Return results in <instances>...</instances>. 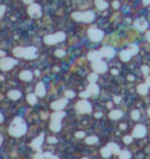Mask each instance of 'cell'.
<instances>
[{"label":"cell","instance_id":"cell-57","mask_svg":"<svg viewBox=\"0 0 150 159\" xmlns=\"http://www.w3.org/2000/svg\"><path fill=\"white\" fill-rule=\"evenodd\" d=\"M51 159H58V156H55V155H52V156H51Z\"/></svg>","mask_w":150,"mask_h":159},{"label":"cell","instance_id":"cell-52","mask_svg":"<svg viewBox=\"0 0 150 159\" xmlns=\"http://www.w3.org/2000/svg\"><path fill=\"white\" fill-rule=\"evenodd\" d=\"M146 83L149 85V87H150V76H147V80H146Z\"/></svg>","mask_w":150,"mask_h":159},{"label":"cell","instance_id":"cell-30","mask_svg":"<svg viewBox=\"0 0 150 159\" xmlns=\"http://www.w3.org/2000/svg\"><path fill=\"white\" fill-rule=\"evenodd\" d=\"M128 49L130 51V53H132V55H136V53L139 52V47H138L136 44H132V45L129 47Z\"/></svg>","mask_w":150,"mask_h":159},{"label":"cell","instance_id":"cell-10","mask_svg":"<svg viewBox=\"0 0 150 159\" xmlns=\"http://www.w3.org/2000/svg\"><path fill=\"white\" fill-rule=\"evenodd\" d=\"M43 139H45L43 134H41L39 137H37L35 139H32V142H31V148H32V149H35V151H41V147H42Z\"/></svg>","mask_w":150,"mask_h":159},{"label":"cell","instance_id":"cell-47","mask_svg":"<svg viewBox=\"0 0 150 159\" xmlns=\"http://www.w3.org/2000/svg\"><path fill=\"white\" fill-rule=\"evenodd\" d=\"M112 6H114V9H118V7H119V3H118V1H114V4H112Z\"/></svg>","mask_w":150,"mask_h":159},{"label":"cell","instance_id":"cell-28","mask_svg":"<svg viewBox=\"0 0 150 159\" xmlns=\"http://www.w3.org/2000/svg\"><path fill=\"white\" fill-rule=\"evenodd\" d=\"M37 97H38L37 95H28L27 96V101H28V104H31V106L37 104Z\"/></svg>","mask_w":150,"mask_h":159},{"label":"cell","instance_id":"cell-55","mask_svg":"<svg viewBox=\"0 0 150 159\" xmlns=\"http://www.w3.org/2000/svg\"><path fill=\"white\" fill-rule=\"evenodd\" d=\"M4 55H6V53L3 52V51H0V56H4Z\"/></svg>","mask_w":150,"mask_h":159},{"label":"cell","instance_id":"cell-42","mask_svg":"<svg viewBox=\"0 0 150 159\" xmlns=\"http://www.w3.org/2000/svg\"><path fill=\"white\" fill-rule=\"evenodd\" d=\"M124 142H125V144H130V142H132V137L126 135V137L124 138Z\"/></svg>","mask_w":150,"mask_h":159},{"label":"cell","instance_id":"cell-35","mask_svg":"<svg viewBox=\"0 0 150 159\" xmlns=\"http://www.w3.org/2000/svg\"><path fill=\"white\" fill-rule=\"evenodd\" d=\"M75 96H76V93L73 90H66V92H64V97H66V99H72V97H75Z\"/></svg>","mask_w":150,"mask_h":159},{"label":"cell","instance_id":"cell-50","mask_svg":"<svg viewBox=\"0 0 150 159\" xmlns=\"http://www.w3.org/2000/svg\"><path fill=\"white\" fill-rule=\"evenodd\" d=\"M146 40H147V41H149V42H150V31L147 32V34H146Z\"/></svg>","mask_w":150,"mask_h":159},{"label":"cell","instance_id":"cell-33","mask_svg":"<svg viewBox=\"0 0 150 159\" xmlns=\"http://www.w3.org/2000/svg\"><path fill=\"white\" fill-rule=\"evenodd\" d=\"M13 53H14L17 58H22V48H21V47H17V48H14Z\"/></svg>","mask_w":150,"mask_h":159},{"label":"cell","instance_id":"cell-25","mask_svg":"<svg viewBox=\"0 0 150 159\" xmlns=\"http://www.w3.org/2000/svg\"><path fill=\"white\" fill-rule=\"evenodd\" d=\"M96 7L98 10H105L108 7V3L105 0H96Z\"/></svg>","mask_w":150,"mask_h":159},{"label":"cell","instance_id":"cell-46","mask_svg":"<svg viewBox=\"0 0 150 159\" xmlns=\"http://www.w3.org/2000/svg\"><path fill=\"white\" fill-rule=\"evenodd\" d=\"M114 101H115V103H119V101H121V97L115 96V97H114Z\"/></svg>","mask_w":150,"mask_h":159},{"label":"cell","instance_id":"cell-40","mask_svg":"<svg viewBox=\"0 0 150 159\" xmlns=\"http://www.w3.org/2000/svg\"><path fill=\"white\" fill-rule=\"evenodd\" d=\"M149 66H143V68H142V72H143V73L146 75V76H149Z\"/></svg>","mask_w":150,"mask_h":159},{"label":"cell","instance_id":"cell-7","mask_svg":"<svg viewBox=\"0 0 150 159\" xmlns=\"http://www.w3.org/2000/svg\"><path fill=\"white\" fill-rule=\"evenodd\" d=\"M22 58L24 59H35L37 58V48H34V47L22 48Z\"/></svg>","mask_w":150,"mask_h":159},{"label":"cell","instance_id":"cell-4","mask_svg":"<svg viewBox=\"0 0 150 159\" xmlns=\"http://www.w3.org/2000/svg\"><path fill=\"white\" fill-rule=\"evenodd\" d=\"M16 64H17V59H14V58H3L0 61V69L1 71H10L16 66Z\"/></svg>","mask_w":150,"mask_h":159},{"label":"cell","instance_id":"cell-1","mask_svg":"<svg viewBox=\"0 0 150 159\" xmlns=\"http://www.w3.org/2000/svg\"><path fill=\"white\" fill-rule=\"evenodd\" d=\"M27 132V125L24 123L21 117H16L11 123L10 128H9V134L13 135V137H21Z\"/></svg>","mask_w":150,"mask_h":159},{"label":"cell","instance_id":"cell-54","mask_svg":"<svg viewBox=\"0 0 150 159\" xmlns=\"http://www.w3.org/2000/svg\"><path fill=\"white\" fill-rule=\"evenodd\" d=\"M0 123H3V114L0 113Z\"/></svg>","mask_w":150,"mask_h":159},{"label":"cell","instance_id":"cell-44","mask_svg":"<svg viewBox=\"0 0 150 159\" xmlns=\"http://www.w3.org/2000/svg\"><path fill=\"white\" fill-rule=\"evenodd\" d=\"M76 137H77V138H83V137H84V132H83V131H77V132H76Z\"/></svg>","mask_w":150,"mask_h":159},{"label":"cell","instance_id":"cell-51","mask_svg":"<svg viewBox=\"0 0 150 159\" xmlns=\"http://www.w3.org/2000/svg\"><path fill=\"white\" fill-rule=\"evenodd\" d=\"M143 4H146V6L150 4V0H143Z\"/></svg>","mask_w":150,"mask_h":159},{"label":"cell","instance_id":"cell-2","mask_svg":"<svg viewBox=\"0 0 150 159\" xmlns=\"http://www.w3.org/2000/svg\"><path fill=\"white\" fill-rule=\"evenodd\" d=\"M73 20L80 23H91L94 20V13L93 11H76L72 14Z\"/></svg>","mask_w":150,"mask_h":159},{"label":"cell","instance_id":"cell-24","mask_svg":"<svg viewBox=\"0 0 150 159\" xmlns=\"http://www.w3.org/2000/svg\"><path fill=\"white\" fill-rule=\"evenodd\" d=\"M7 96H9V99H11V100H17V99L21 97V92L20 90H10Z\"/></svg>","mask_w":150,"mask_h":159},{"label":"cell","instance_id":"cell-17","mask_svg":"<svg viewBox=\"0 0 150 159\" xmlns=\"http://www.w3.org/2000/svg\"><path fill=\"white\" fill-rule=\"evenodd\" d=\"M87 92L90 93L91 96H98V93H100V87L96 85V83H90V86L87 87Z\"/></svg>","mask_w":150,"mask_h":159},{"label":"cell","instance_id":"cell-58","mask_svg":"<svg viewBox=\"0 0 150 159\" xmlns=\"http://www.w3.org/2000/svg\"><path fill=\"white\" fill-rule=\"evenodd\" d=\"M147 113H149V116H150V107H149V110H147Z\"/></svg>","mask_w":150,"mask_h":159},{"label":"cell","instance_id":"cell-18","mask_svg":"<svg viewBox=\"0 0 150 159\" xmlns=\"http://www.w3.org/2000/svg\"><path fill=\"white\" fill-rule=\"evenodd\" d=\"M132 56H133V55L130 53L129 49H124V51H121V53H119V58H121V61H124V62H128Z\"/></svg>","mask_w":150,"mask_h":159},{"label":"cell","instance_id":"cell-22","mask_svg":"<svg viewBox=\"0 0 150 159\" xmlns=\"http://www.w3.org/2000/svg\"><path fill=\"white\" fill-rule=\"evenodd\" d=\"M122 116H124V113L121 110H112V111H109V118L111 120H119Z\"/></svg>","mask_w":150,"mask_h":159},{"label":"cell","instance_id":"cell-20","mask_svg":"<svg viewBox=\"0 0 150 159\" xmlns=\"http://www.w3.org/2000/svg\"><path fill=\"white\" fill-rule=\"evenodd\" d=\"M43 42L46 44V45H54V44H58V40H56L55 34H52V35H45L43 37Z\"/></svg>","mask_w":150,"mask_h":159},{"label":"cell","instance_id":"cell-43","mask_svg":"<svg viewBox=\"0 0 150 159\" xmlns=\"http://www.w3.org/2000/svg\"><path fill=\"white\" fill-rule=\"evenodd\" d=\"M4 13H6V6H0V17H3Z\"/></svg>","mask_w":150,"mask_h":159},{"label":"cell","instance_id":"cell-19","mask_svg":"<svg viewBox=\"0 0 150 159\" xmlns=\"http://www.w3.org/2000/svg\"><path fill=\"white\" fill-rule=\"evenodd\" d=\"M32 72L31 71H22L21 73H20V79L21 80H24V82H30V80H32Z\"/></svg>","mask_w":150,"mask_h":159},{"label":"cell","instance_id":"cell-39","mask_svg":"<svg viewBox=\"0 0 150 159\" xmlns=\"http://www.w3.org/2000/svg\"><path fill=\"white\" fill-rule=\"evenodd\" d=\"M88 96H91V95H90V93H88L87 90H86V92H81V93H80V97H81V99H84V100H86Z\"/></svg>","mask_w":150,"mask_h":159},{"label":"cell","instance_id":"cell-21","mask_svg":"<svg viewBox=\"0 0 150 159\" xmlns=\"http://www.w3.org/2000/svg\"><path fill=\"white\" fill-rule=\"evenodd\" d=\"M64 117V111L62 110H58V111H55L51 114V120H58V121H62V118Z\"/></svg>","mask_w":150,"mask_h":159},{"label":"cell","instance_id":"cell-34","mask_svg":"<svg viewBox=\"0 0 150 159\" xmlns=\"http://www.w3.org/2000/svg\"><path fill=\"white\" fill-rule=\"evenodd\" d=\"M98 142V138L97 137H87L86 138V144L91 145V144H97Z\"/></svg>","mask_w":150,"mask_h":159},{"label":"cell","instance_id":"cell-36","mask_svg":"<svg viewBox=\"0 0 150 159\" xmlns=\"http://www.w3.org/2000/svg\"><path fill=\"white\" fill-rule=\"evenodd\" d=\"M132 118H133V120H139L140 118V113L138 110H133V111H132Z\"/></svg>","mask_w":150,"mask_h":159},{"label":"cell","instance_id":"cell-8","mask_svg":"<svg viewBox=\"0 0 150 159\" xmlns=\"http://www.w3.org/2000/svg\"><path fill=\"white\" fill-rule=\"evenodd\" d=\"M93 69H94V72H97V73H104V72H107V64L104 61H101V59L94 61L93 62Z\"/></svg>","mask_w":150,"mask_h":159},{"label":"cell","instance_id":"cell-53","mask_svg":"<svg viewBox=\"0 0 150 159\" xmlns=\"http://www.w3.org/2000/svg\"><path fill=\"white\" fill-rule=\"evenodd\" d=\"M126 128V124H121V130H125Z\"/></svg>","mask_w":150,"mask_h":159},{"label":"cell","instance_id":"cell-31","mask_svg":"<svg viewBox=\"0 0 150 159\" xmlns=\"http://www.w3.org/2000/svg\"><path fill=\"white\" fill-rule=\"evenodd\" d=\"M119 159H130V152L129 151H121Z\"/></svg>","mask_w":150,"mask_h":159},{"label":"cell","instance_id":"cell-37","mask_svg":"<svg viewBox=\"0 0 150 159\" xmlns=\"http://www.w3.org/2000/svg\"><path fill=\"white\" fill-rule=\"evenodd\" d=\"M55 53H56V56H59V58H62V56H64V55H66V52H64L63 49H56V51H55Z\"/></svg>","mask_w":150,"mask_h":159},{"label":"cell","instance_id":"cell-38","mask_svg":"<svg viewBox=\"0 0 150 159\" xmlns=\"http://www.w3.org/2000/svg\"><path fill=\"white\" fill-rule=\"evenodd\" d=\"M34 159H45V155H43L42 152H39V151H38V154H35V155H34Z\"/></svg>","mask_w":150,"mask_h":159},{"label":"cell","instance_id":"cell-45","mask_svg":"<svg viewBox=\"0 0 150 159\" xmlns=\"http://www.w3.org/2000/svg\"><path fill=\"white\" fill-rule=\"evenodd\" d=\"M43 155H45V158L46 159H51V156H52V154H49V152H45Z\"/></svg>","mask_w":150,"mask_h":159},{"label":"cell","instance_id":"cell-41","mask_svg":"<svg viewBox=\"0 0 150 159\" xmlns=\"http://www.w3.org/2000/svg\"><path fill=\"white\" fill-rule=\"evenodd\" d=\"M48 142H49V144H56V142H58V139H56L55 137H49V138H48Z\"/></svg>","mask_w":150,"mask_h":159},{"label":"cell","instance_id":"cell-59","mask_svg":"<svg viewBox=\"0 0 150 159\" xmlns=\"http://www.w3.org/2000/svg\"><path fill=\"white\" fill-rule=\"evenodd\" d=\"M81 159H88V158H81Z\"/></svg>","mask_w":150,"mask_h":159},{"label":"cell","instance_id":"cell-15","mask_svg":"<svg viewBox=\"0 0 150 159\" xmlns=\"http://www.w3.org/2000/svg\"><path fill=\"white\" fill-rule=\"evenodd\" d=\"M87 58L91 61V62H94V61H98V59H101L102 58V55L100 51H90L88 55H87Z\"/></svg>","mask_w":150,"mask_h":159},{"label":"cell","instance_id":"cell-3","mask_svg":"<svg viewBox=\"0 0 150 159\" xmlns=\"http://www.w3.org/2000/svg\"><path fill=\"white\" fill-rule=\"evenodd\" d=\"M88 38L94 42H100L102 38H104V32L101 31L100 28H96V27H91L88 30Z\"/></svg>","mask_w":150,"mask_h":159},{"label":"cell","instance_id":"cell-11","mask_svg":"<svg viewBox=\"0 0 150 159\" xmlns=\"http://www.w3.org/2000/svg\"><path fill=\"white\" fill-rule=\"evenodd\" d=\"M145 135H146V127L145 125L139 124L133 128V137L135 138H143Z\"/></svg>","mask_w":150,"mask_h":159},{"label":"cell","instance_id":"cell-14","mask_svg":"<svg viewBox=\"0 0 150 159\" xmlns=\"http://www.w3.org/2000/svg\"><path fill=\"white\" fill-rule=\"evenodd\" d=\"M135 27L140 31H145V30H147V21L145 19H139V20L135 21Z\"/></svg>","mask_w":150,"mask_h":159},{"label":"cell","instance_id":"cell-5","mask_svg":"<svg viewBox=\"0 0 150 159\" xmlns=\"http://www.w3.org/2000/svg\"><path fill=\"white\" fill-rule=\"evenodd\" d=\"M76 110L79 111V113H81V114H88V113H91V104L87 101V100H80L77 104H76Z\"/></svg>","mask_w":150,"mask_h":159},{"label":"cell","instance_id":"cell-49","mask_svg":"<svg viewBox=\"0 0 150 159\" xmlns=\"http://www.w3.org/2000/svg\"><path fill=\"white\" fill-rule=\"evenodd\" d=\"M96 117L97 118H101V117H102V113H96Z\"/></svg>","mask_w":150,"mask_h":159},{"label":"cell","instance_id":"cell-48","mask_svg":"<svg viewBox=\"0 0 150 159\" xmlns=\"http://www.w3.org/2000/svg\"><path fill=\"white\" fill-rule=\"evenodd\" d=\"M22 1H24V3H27V4H28V3H30V4L34 3V0H22Z\"/></svg>","mask_w":150,"mask_h":159},{"label":"cell","instance_id":"cell-56","mask_svg":"<svg viewBox=\"0 0 150 159\" xmlns=\"http://www.w3.org/2000/svg\"><path fill=\"white\" fill-rule=\"evenodd\" d=\"M1 142H3V137L0 135V145H1Z\"/></svg>","mask_w":150,"mask_h":159},{"label":"cell","instance_id":"cell-27","mask_svg":"<svg viewBox=\"0 0 150 159\" xmlns=\"http://www.w3.org/2000/svg\"><path fill=\"white\" fill-rule=\"evenodd\" d=\"M108 147L111 148V151H112V154H117V155H119L121 154V149H119V147L117 145V144H114V142H111V144H108Z\"/></svg>","mask_w":150,"mask_h":159},{"label":"cell","instance_id":"cell-29","mask_svg":"<svg viewBox=\"0 0 150 159\" xmlns=\"http://www.w3.org/2000/svg\"><path fill=\"white\" fill-rule=\"evenodd\" d=\"M55 37H56L58 42H62V41H64V40H66V34H64V32H62V31L56 32V34H55Z\"/></svg>","mask_w":150,"mask_h":159},{"label":"cell","instance_id":"cell-32","mask_svg":"<svg viewBox=\"0 0 150 159\" xmlns=\"http://www.w3.org/2000/svg\"><path fill=\"white\" fill-rule=\"evenodd\" d=\"M97 79H98V73H97V72L88 75V80H90V83H96Z\"/></svg>","mask_w":150,"mask_h":159},{"label":"cell","instance_id":"cell-12","mask_svg":"<svg viewBox=\"0 0 150 159\" xmlns=\"http://www.w3.org/2000/svg\"><path fill=\"white\" fill-rule=\"evenodd\" d=\"M100 52H101V55H102V58L111 59V58H114V55H115V49H114L112 47H104Z\"/></svg>","mask_w":150,"mask_h":159},{"label":"cell","instance_id":"cell-23","mask_svg":"<svg viewBox=\"0 0 150 159\" xmlns=\"http://www.w3.org/2000/svg\"><path fill=\"white\" fill-rule=\"evenodd\" d=\"M147 92H149V85H147V83L138 86V93H139V95L145 96V95H147Z\"/></svg>","mask_w":150,"mask_h":159},{"label":"cell","instance_id":"cell-16","mask_svg":"<svg viewBox=\"0 0 150 159\" xmlns=\"http://www.w3.org/2000/svg\"><path fill=\"white\" fill-rule=\"evenodd\" d=\"M49 127H51V131L58 132V131H60V128H62V121H58V120H51Z\"/></svg>","mask_w":150,"mask_h":159},{"label":"cell","instance_id":"cell-26","mask_svg":"<svg viewBox=\"0 0 150 159\" xmlns=\"http://www.w3.org/2000/svg\"><path fill=\"white\" fill-rule=\"evenodd\" d=\"M111 155H112V151H111V148H109V147H105V148H102L101 149V156H102V158H109V156H111Z\"/></svg>","mask_w":150,"mask_h":159},{"label":"cell","instance_id":"cell-6","mask_svg":"<svg viewBox=\"0 0 150 159\" xmlns=\"http://www.w3.org/2000/svg\"><path fill=\"white\" fill-rule=\"evenodd\" d=\"M41 14H42V10H41L39 4H35V3L30 4V7H28V16L30 17L37 19V17H41Z\"/></svg>","mask_w":150,"mask_h":159},{"label":"cell","instance_id":"cell-13","mask_svg":"<svg viewBox=\"0 0 150 159\" xmlns=\"http://www.w3.org/2000/svg\"><path fill=\"white\" fill-rule=\"evenodd\" d=\"M45 93H46V90H45V83H43V82L37 83V86H35V95L38 96V97H43Z\"/></svg>","mask_w":150,"mask_h":159},{"label":"cell","instance_id":"cell-9","mask_svg":"<svg viewBox=\"0 0 150 159\" xmlns=\"http://www.w3.org/2000/svg\"><path fill=\"white\" fill-rule=\"evenodd\" d=\"M67 104V99L63 97V99H59V100H55L51 103V108L55 110V111H58V110H63L64 107Z\"/></svg>","mask_w":150,"mask_h":159}]
</instances>
